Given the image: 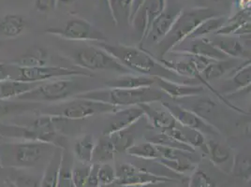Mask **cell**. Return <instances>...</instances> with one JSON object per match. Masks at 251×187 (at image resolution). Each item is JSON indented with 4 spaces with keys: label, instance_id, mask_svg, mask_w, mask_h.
I'll return each mask as SVG.
<instances>
[{
    "label": "cell",
    "instance_id": "b9f144b4",
    "mask_svg": "<svg viewBox=\"0 0 251 187\" xmlns=\"http://www.w3.org/2000/svg\"><path fill=\"white\" fill-rule=\"evenodd\" d=\"M57 0H35V9L39 12L47 13L55 9Z\"/></svg>",
    "mask_w": 251,
    "mask_h": 187
},
{
    "label": "cell",
    "instance_id": "74e56055",
    "mask_svg": "<svg viewBox=\"0 0 251 187\" xmlns=\"http://www.w3.org/2000/svg\"><path fill=\"white\" fill-rule=\"evenodd\" d=\"M188 187H217V183L206 172L196 168L188 178Z\"/></svg>",
    "mask_w": 251,
    "mask_h": 187
},
{
    "label": "cell",
    "instance_id": "d590c367",
    "mask_svg": "<svg viewBox=\"0 0 251 187\" xmlns=\"http://www.w3.org/2000/svg\"><path fill=\"white\" fill-rule=\"evenodd\" d=\"M251 156L245 153L234 155L231 172L237 178L246 181H251Z\"/></svg>",
    "mask_w": 251,
    "mask_h": 187
},
{
    "label": "cell",
    "instance_id": "52a82bcc",
    "mask_svg": "<svg viewBox=\"0 0 251 187\" xmlns=\"http://www.w3.org/2000/svg\"><path fill=\"white\" fill-rule=\"evenodd\" d=\"M75 63L87 71H109L127 74V70L117 59L99 46H87L74 53Z\"/></svg>",
    "mask_w": 251,
    "mask_h": 187
},
{
    "label": "cell",
    "instance_id": "ac0fdd59",
    "mask_svg": "<svg viewBox=\"0 0 251 187\" xmlns=\"http://www.w3.org/2000/svg\"><path fill=\"white\" fill-rule=\"evenodd\" d=\"M206 156H209L211 162L215 166L226 173L231 172L234 154L229 146L220 141L210 140H206Z\"/></svg>",
    "mask_w": 251,
    "mask_h": 187
},
{
    "label": "cell",
    "instance_id": "d6a6232c",
    "mask_svg": "<svg viewBox=\"0 0 251 187\" xmlns=\"http://www.w3.org/2000/svg\"><path fill=\"white\" fill-rule=\"evenodd\" d=\"M138 124V123H137ZM132 125L128 128H126L124 130L118 131L112 135L109 136L113 144L115 146L116 154L120 153H126L127 149H129L131 146L134 145L135 143V135H134V126L137 125Z\"/></svg>",
    "mask_w": 251,
    "mask_h": 187
},
{
    "label": "cell",
    "instance_id": "9c48e42d",
    "mask_svg": "<svg viewBox=\"0 0 251 187\" xmlns=\"http://www.w3.org/2000/svg\"><path fill=\"white\" fill-rule=\"evenodd\" d=\"M17 68V67H16ZM91 77L88 71H79L58 66H43L38 68L24 69L17 68L16 70V81H21L25 83H40L48 82L61 78L68 77Z\"/></svg>",
    "mask_w": 251,
    "mask_h": 187
},
{
    "label": "cell",
    "instance_id": "5b68a950",
    "mask_svg": "<svg viewBox=\"0 0 251 187\" xmlns=\"http://www.w3.org/2000/svg\"><path fill=\"white\" fill-rule=\"evenodd\" d=\"M80 76L68 77L40 83L34 89L16 99L34 103L63 102L85 92Z\"/></svg>",
    "mask_w": 251,
    "mask_h": 187
},
{
    "label": "cell",
    "instance_id": "f5cc1de1",
    "mask_svg": "<svg viewBox=\"0 0 251 187\" xmlns=\"http://www.w3.org/2000/svg\"><path fill=\"white\" fill-rule=\"evenodd\" d=\"M214 2H221V1H224V0H212Z\"/></svg>",
    "mask_w": 251,
    "mask_h": 187
},
{
    "label": "cell",
    "instance_id": "60d3db41",
    "mask_svg": "<svg viewBox=\"0 0 251 187\" xmlns=\"http://www.w3.org/2000/svg\"><path fill=\"white\" fill-rule=\"evenodd\" d=\"M17 68L11 64L0 63V82L5 80H15Z\"/></svg>",
    "mask_w": 251,
    "mask_h": 187
},
{
    "label": "cell",
    "instance_id": "8fae6325",
    "mask_svg": "<svg viewBox=\"0 0 251 187\" xmlns=\"http://www.w3.org/2000/svg\"><path fill=\"white\" fill-rule=\"evenodd\" d=\"M160 103L172 114L179 125L197 130L204 136L220 135V131L218 128H216L215 125H211L188 109L181 107L176 102L172 103L169 101L166 102L164 100H161Z\"/></svg>",
    "mask_w": 251,
    "mask_h": 187
},
{
    "label": "cell",
    "instance_id": "f35d334b",
    "mask_svg": "<svg viewBox=\"0 0 251 187\" xmlns=\"http://www.w3.org/2000/svg\"><path fill=\"white\" fill-rule=\"evenodd\" d=\"M116 181L115 167L110 163L100 164L99 168V182L100 187H107L115 185Z\"/></svg>",
    "mask_w": 251,
    "mask_h": 187
},
{
    "label": "cell",
    "instance_id": "816d5d0a",
    "mask_svg": "<svg viewBox=\"0 0 251 187\" xmlns=\"http://www.w3.org/2000/svg\"><path fill=\"white\" fill-rule=\"evenodd\" d=\"M4 140V139L0 137V141H1V140ZM2 169H3V167H2V166H1V164H0V170H2Z\"/></svg>",
    "mask_w": 251,
    "mask_h": 187
},
{
    "label": "cell",
    "instance_id": "30bf717a",
    "mask_svg": "<svg viewBox=\"0 0 251 187\" xmlns=\"http://www.w3.org/2000/svg\"><path fill=\"white\" fill-rule=\"evenodd\" d=\"M115 185L121 187H135L157 183H176L172 180L157 177L139 168L130 163H123L115 167Z\"/></svg>",
    "mask_w": 251,
    "mask_h": 187
},
{
    "label": "cell",
    "instance_id": "d4e9b609",
    "mask_svg": "<svg viewBox=\"0 0 251 187\" xmlns=\"http://www.w3.org/2000/svg\"><path fill=\"white\" fill-rule=\"evenodd\" d=\"M96 141L92 134H86L76 140L74 145V155L80 163L92 164Z\"/></svg>",
    "mask_w": 251,
    "mask_h": 187
},
{
    "label": "cell",
    "instance_id": "d6986e66",
    "mask_svg": "<svg viewBox=\"0 0 251 187\" xmlns=\"http://www.w3.org/2000/svg\"><path fill=\"white\" fill-rule=\"evenodd\" d=\"M212 43L223 52L227 57L233 59H251V50L245 46L244 42L240 39L233 36H219L214 40H211Z\"/></svg>",
    "mask_w": 251,
    "mask_h": 187
},
{
    "label": "cell",
    "instance_id": "e0dca14e",
    "mask_svg": "<svg viewBox=\"0 0 251 187\" xmlns=\"http://www.w3.org/2000/svg\"><path fill=\"white\" fill-rule=\"evenodd\" d=\"M155 103L156 102L139 105L151 125L160 131H167L176 127L178 123L175 117L161 103L159 106L155 105Z\"/></svg>",
    "mask_w": 251,
    "mask_h": 187
},
{
    "label": "cell",
    "instance_id": "7bdbcfd3",
    "mask_svg": "<svg viewBox=\"0 0 251 187\" xmlns=\"http://www.w3.org/2000/svg\"><path fill=\"white\" fill-rule=\"evenodd\" d=\"M99 168H100V164H96V163L91 164L85 187H100V182H99Z\"/></svg>",
    "mask_w": 251,
    "mask_h": 187
},
{
    "label": "cell",
    "instance_id": "8d00e7d4",
    "mask_svg": "<svg viewBox=\"0 0 251 187\" xmlns=\"http://www.w3.org/2000/svg\"><path fill=\"white\" fill-rule=\"evenodd\" d=\"M7 181L15 187H41V179L39 177L24 173L18 169L9 175Z\"/></svg>",
    "mask_w": 251,
    "mask_h": 187
},
{
    "label": "cell",
    "instance_id": "c3c4849f",
    "mask_svg": "<svg viewBox=\"0 0 251 187\" xmlns=\"http://www.w3.org/2000/svg\"><path fill=\"white\" fill-rule=\"evenodd\" d=\"M5 183H6V186H7V187H15L13 185H12V184H11V183H10L9 181H7V180L5 181Z\"/></svg>",
    "mask_w": 251,
    "mask_h": 187
},
{
    "label": "cell",
    "instance_id": "484cf974",
    "mask_svg": "<svg viewBox=\"0 0 251 187\" xmlns=\"http://www.w3.org/2000/svg\"><path fill=\"white\" fill-rule=\"evenodd\" d=\"M38 107L39 103L29 101H24L19 99H0V120L8 118L10 116L30 112L37 109Z\"/></svg>",
    "mask_w": 251,
    "mask_h": 187
},
{
    "label": "cell",
    "instance_id": "cb8c5ba5",
    "mask_svg": "<svg viewBox=\"0 0 251 187\" xmlns=\"http://www.w3.org/2000/svg\"><path fill=\"white\" fill-rule=\"evenodd\" d=\"M25 27L26 20L20 14H8L0 19V35L5 38H16Z\"/></svg>",
    "mask_w": 251,
    "mask_h": 187
},
{
    "label": "cell",
    "instance_id": "9a60e30c",
    "mask_svg": "<svg viewBox=\"0 0 251 187\" xmlns=\"http://www.w3.org/2000/svg\"><path fill=\"white\" fill-rule=\"evenodd\" d=\"M200 95L175 99L174 101L181 107L191 111L212 125V119L216 117L218 113V105L210 97Z\"/></svg>",
    "mask_w": 251,
    "mask_h": 187
},
{
    "label": "cell",
    "instance_id": "7a4b0ae2",
    "mask_svg": "<svg viewBox=\"0 0 251 187\" xmlns=\"http://www.w3.org/2000/svg\"><path fill=\"white\" fill-rule=\"evenodd\" d=\"M57 148L49 142L3 140L0 141V164L3 168H31L44 160L49 161Z\"/></svg>",
    "mask_w": 251,
    "mask_h": 187
},
{
    "label": "cell",
    "instance_id": "f546056e",
    "mask_svg": "<svg viewBox=\"0 0 251 187\" xmlns=\"http://www.w3.org/2000/svg\"><path fill=\"white\" fill-rule=\"evenodd\" d=\"M226 21H227V17L221 16V15L208 18V19L201 22L199 25L193 30V32L188 36L186 41L200 39V38H206L207 35L216 34L224 25Z\"/></svg>",
    "mask_w": 251,
    "mask_h": 187
},
{
    "label": "cell",
    "instance_id": "4316f807",
    "mask_svg": "<svg viewBox=\"0 0 251 187\" xmlns=\"http://www.w3.org/2000/svg\"><path fill=\"white\" fill-rule=\"evenodd\" d=\"M62 152V148L58 147L49 159L41 179V187H57Z\"/></svg>",
    "mask_w": 251,
    "mask_h": 187
},
{
    "label": "cell",
    "instance_id": "681fc988",
    "mask_svg": "<svg viewBox=\"0 0 251 187\" xmlns=\"http://www.w3.org/2000/svg\"><path fill=\"white\" fill-rule=\"evenodd\" d=\"M0 187H7V186H6V183H0Z\"/></svg>",
    "mask_w": 251,
    "mask_h": 187
},
{
    "label": "cell",
    "instance_id": "f1b7e54d",
    "mask_svg": "<svg viewBox=\"0 0 251 187\" xmlns=\"http://www.w3.org/2000/svg\"><path fill=\"white\" fill-rule=\"evenodd\" d=\"M115 146L113 144L109 136L103 135L96 141L92 163L104 164L115 160Z\"/></svg>",
    "mask_w": 251,
    "mask_h": 187
},
{
    "label": "cell",
    "instance_id": "bcb514c9",
    "mask_svg": "<svg viewBox=\"0 0 251 187\" xmlns=\"http://www.w3.org/2000/svg\"><path fill=\"white\" fill-rule=\"evenodd\" d=\"M167 183H157V184H150V185H145V186H139L135 187H166Z\"/></svg>",
    "mask_w": 251,
    "mask_h": 187
},
{
    "label": "cell",
    "instance_id": "603a6c76",
    "mask_svg": "<svg viewBox=\"0 0 251 187\" xmlns=\"http://www.w3.org/2000/svg\"><path fill=\"white\" fill-rule=\"evenodd\" d=\"M48 61H49L48 52L42 48H37L18 56L16 59L12 60L10 64L17 68L30 69V68L47 66Z\"/></svg>",
    "mask_w": 251,
    "mask_h": 187
},
{
    "label": "cell",
    "instance_id": "ab89813d",
    "mask_svg": "<svg viewBox=\"0 0 251 187\" xmlns=\"http://www.w3.org/2000/svg\"><path fill=\"white\" fill-rule=\"evenodd\" d=\"M91 164H82L80 163L79 166H74L73 169V177H74V187H85L87 178L89 174Z\"/></svg>",
    "mask_w": 251,
    "mask_h": 187
},
{
    "label": "cell",
    "instance_id": "4fadbf2b",
    "mask_svg": "<svg viewBox=\"0 0 251 187\" xmlns=\"http://www.w3.org/2000/svg\"><path fill=\"white\" fill-rule=\"evenodd\" d=\"M108 116L103 129V135L105 136L112 135L135 125L145 115L139 106H130L117 109L114 113L108 114Z\"/></svg>",
    "mask_w": 251,
    "mask_h": 187
},
{
    "label": "cell",
    "instance_id": "f6af8a7d",
    "mask_svg": "<svg viewBox=\"0 0 251 187\" xmlns=\"http://www.w3.org/2000/svg\"><path fill=\"white\" fill-rule=\"evenodd\" d=\"M251 0H239L238 9L239 11H248L251 10Z\"/></svg>",
    "mask_w": 251,
    "mask_h": 187
},
{
    "label": "cell",
    "instance_id": "3957f363",
    "mask_svg": "<svg viewBox=\"0 0 251 187\" xmlns=\"http://www.w3.org/2000/svg\"><path fill=\"white\" fill-rule=\"evenodd\" d=\"M76 96L103 102L113 105L116 108H120L159 102L163 100L164 94L155 86L139 89L107 87L102 89L87 90Z\"/></svg>",
    "mask_w": 251,
    "mask_h": 187
},
{
    "label": "cell",
    "instance_id": "7c38bea8",
    "mask_svg": "<svg viewBox=\"0 0 251 187\" xmlns=\"http://www.w3.org/2000/svg\"><path fill=\"white\" fill-rule=\"evenodd\" d=\"M166 5L167 0H145L135 15L129 21L137 30L140 32V48H143V43L147 37L151 23L159 14L166 10Z\"/></svg>",
    "mask_w": 251,
    "mask_h": 187
},
{
    "label": "cell",
    "instance_id": "5bb4252c",
    "mask_svg": "<svg viewBox=\"0 0 251 187\" xmlns=\"http://www.w3.org/2000/svg\"><path fill=\"white\" fill-rule=\"evenodd\" d=\"M181 11V9H171L168 11L165 10L161 14H159L151 23L144 43L149 42L157 44L161 42L172 29Z\"/></svg>",
    "mask_w": 251,
    "mask_h": 187
},
{
    "label": "cell",
    "instance_id": "44dd1931",
    "mask_svg": "<svg viewBox=\"0 0 251 187\" xmlns=\"http://www.w3.org/2000/svg\"><path fill=\"white\" fill-rule=\"evenodd\" d=\"M110 88H124V89H139L152 87L155 85V78L143 74H121L114 80L106 83Z\"/></svg>",
    "mask_w": 251,
    "mask_h": 187
},
{
    "label": "cell",
    "instance_id": "7dc6e473",
    "mask_svg": "<svg viewBox=\"0 0 251 187\" xmlns=\"http://www.w3.org/2000/svg\"><path fill=\"white\" fill-rule=\"evenodd\" d=\"M74 0H57V4H63V5H69L72 4Z\"/></svg>",
    "mask_w": 251,
    "mask_h": 187
},
{
    "label": "cell",
    "instance_id": "e575fe53",
    "mask_svg": "<svg viewBox=\"0 0 251 187\" xmlns=\"http://www.w3.org/2000/svg\"><path fill=\"white\" fill-rule=\"evenodd\" d=\"M126 153L141 160H157L159 158L156 145L147 140V142L131 146Z\"/></svg>",
    "mask_w": 251,
    "mask_h": 187
},
{
    "label": "cell",
    "instance_id": "836d02e7",
    "mask_svg": "<svg viewBox=\"0 0 251 187\" xmlns=\"http://www.w3.org/2000/svg\"><path fill=\"white\" fill-rule=\"evenodd\" d=\"M147 140L155 145L165 146V147H170V148L178 149V150H182V151H187V152L193 153V154H196V152H197L192 147L178 141L177 140H176L172 136L168 135L167 133L162 132V131H160L157 134L147 136Z\"/></svg>",
    "mask_w": 251,
    "mask_h": 187
},
{
    "label": "cell",
    "instance_id": "4dcf8cb0",
    "mask_svg": "<svg viewBox=\"0 0 251 187\" xmlns=\"http://www.w3.org/2000/svg\"><path fill=\"white\" fill-rule=\"evenodd\" d=\"M231 94L250 88L251 83V60H248L245 65H239L233 70V75L230 79Z\"/></svg>",
    "mask_w": 251,
    "mask_h": 187
},
{
    "label": "cell",
    "instance_id": "83f0119b",
    "mask_svg": "<svg viewBox=\"0 0 251 187\" xmlns=\"http://www.w3.org/2000/svg\"><path fill=\"white\" fill-rule=\"evenodd\" d=\"M39 83H25L16 80H5L0 82V99H13L21 94L29 92Z\"/></svg>",
    "mask_w": 251,
    "mask_h": 187
},
{
    "label": "cell",
    "instance_id": "8992f818",
    "mask_svg": "<svg viewBox=\"0 0 251 187\" xmlns=\"http://www.w3.org/2000/svg\"><path fill=\"white\" fill-rule=\"evenodd\" d=\"M119 108L113 105L75 96L69 100L53 105L43 111L42 115H51L66 120H82L97 115H108Z\"/></svg>",
    "mask_w": 251,
    "mask_h": 187
},
{
    "label": "cell",
    "instance_id": "ba28073f",
    "mask_svg": "<svg viewBox=\"0 0 251 187\" xmlns=\"http://www.w3.org/2000/svg\"><path fill=\"white\" fill-rule=\"evenodd\" d=\"M46 33L72 42H107L102 32L99 31L90 22L75 18L67 22L62 28H49Z\"/></svg>",
    "mask_w": 251,
    "mask_h": 187
},
{
    "label": "cell",
    "instance_id": "277c9868",
    "mask_svg": "<svg viewBox=\"0 0 251 187\" xmlns=\"http://www.w3.org/2000/svg\"><path fill=\"white\" fill-rule=\"evenodd\" d=\"M220 15L207 7H195L188 10H182L172 29L165 38L157 43L158 55L162 58L168 52L174 51L178 45L187 40L188 36L201 22Z\"/></svg>",
    "mask_w": 251,
    "mask_h": 187
},
{
    "label": "cell",
    "instance_id": "ee69618b",
    "mask_svg": "<svg viewBox=\"0 0 251 187\" xmlns=\"http://www.w3.org/2000/svg\"><path fill=\"white\" fill-rule=\"evenodd\" d=\"M145 0H132L131 3V8H130V12H129V16H128V21H130L132 19V17L135 15L137 11L140 9V7L142 6L143 2Z\"/></svg>",
    "mask_w": 251,
    "mask_h": 187
},
{
    "label": "cell",
    "instance_id": "f907efd6",
    "mask_svg": "<svg viewBox=\"0 0 251 187\" xmlns=\"http://www.w3.org/2000/svg\"><path fill=\"white\" fill-rule=\"evenodd\" d=\"M183 184H184V185L182 186V187H188V182H186V183H183Z\"/></svg>",
    "mask_w": 251,
    "mask_h": 187
},
{
    "label": "cell",
    "instance_id": "1f68e13d",
    "mask_svg": "<svg viewBox=\"0 0 251 187\" xmlns=\"http://www.w3.org/2000/svg\"><path fill=\"white\" fill-rule=\"evenodd\" d=\"M74 165L73 157L68 151L63 149L61 163L57 179V187H75L73 177Z\"/></svg>",
    "mask_w": 251,
    "mask_h": 187
},
{
    "label": "cell",
    "instance_id": "2e32d148",
    "mask_svg": "<svg viewBox=\"0 0 251 187\" xmlns=\"http://www.w3.org/2000/svg\"><path fill=\"white\" fill-rule=\"evenodd\" d=\"M155 85L174 100L200 95L205 91V87L201 84L176 83L162 78H155Z\"/></svg>",
    "mask_w": 251,
    "mask_h": 187
},
{
    "label": "cell",
    "instance_id": "6da1fadb",
    "mask_svg": "<svg viewBox=\"0 0 251 187\" xmlns=\"http://www.w3.org/2000/svg\"><path fill=\"white\" fill-rule=\"evenodd\" d=\"M98 46L112 54L130 71L147 75L154 78H162L176 83L194 84L193 80L179 76L154 57L143 48L127 46L123 44H109L107 42L98 43Z\"/></svg>",
    "mask_w": 251,
    "mask_h": 187
},
{
    "label": "cell",
    "instance_id": "ffe728a7",
    "mask_svg": "<svg viewBox=\"0 0 251 187\" xmlns=\"http://www.w3.org/2000/svg\"><path fill=\"white\" fill-rule=\"evenodd\" d=\"M185 42H188V49L179 52H188L213 61H220L229 58L223 52H220V50L212 43L211 40L207 38L188 40Z\"/></svg>",
    "mask_w": 251,
    "mask_h": 187
},
{
    "label": "cell",
    "instance_id": "7402d4cb",
    "mask_svg": "<svg viewBox=\"0 0 251 187\" xmlns=\"http://www.w3.org/2000/svg\"><path fill=\"white\" fill-rule=\"evenodd\" d=\"M239 66L237 59L228 58L220 61H211L207 67L201 71V76L206 82L210 83V81L220 79L226 73L230 72L235 70Z\"/></svg>",
    "mask_w": 251,
    "mask_h": 187
}]
</instances>
